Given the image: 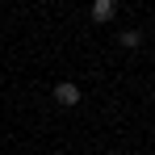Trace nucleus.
<instances>
[{
    "instance_id": "obj_1",
    "label": "nucleus",
    "mask_w": 155,
    "mask_h": 155,
    "mask_svg": "<svg viewBox=\"0 0 155 155\" xmlns=\"http://www.w3.org/2000/svg\"><path fill=\"white\" fill-rule=\"evenodd\" d=\"M54 105H63V109L80 105V84H71V80H59V84H54Z\"/></svg>"
},
{
    "instance_id": "obj_3",
    "label": "nucleus",
    "mask_w": 155,
    "mask_h": 155,
    "mask_svg": "<svg viewBox=\"0 0 155 155\" xmlns=\"http://www.w3.org/2000/svg\"><path fill=\"white\" fill-rule=\"evenodd\" d=\"M122 46H126V51L138 46V29H126V34H122Z\"/></svg>"
},
{
    "instance_id": "obj_2",
    "label": "nucleus",
    "mask_w": 155,
    "mask_h": 155,
    "mask_svg": "<svg viewBox=\"0 0 155 155\" xmlns=\"http://www.w3.org/2000/svg\"><path fill=\"white\" fill-rule=\"evenodd\" d=\"M113 17H117V0H97L92 4V21L97 25H109Z\"/></svg>"
}]
</instances>
